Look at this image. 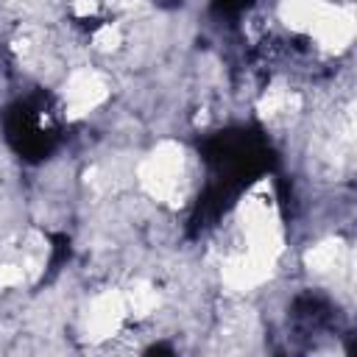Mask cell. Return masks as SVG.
I'll use <instances>...</instances> for the list:
<instances>
[{
    "mask_svg": "<svg viewBox=\"0 0 357 357\" xmlns=\"http://www.w3.org/2000/svg\"><path fill=\"white\" fill-rule=\"evenodd\" d=\"M142 190L165 206H178L192 184V167L190 156L181 145L176 142H162L156 145L137 167Z\"/></svg>",
    "mask_w": 357,
    "mask_h": 357,
    "instance_id": "obj_1",
    "label": "cell"
}]
</instances>
